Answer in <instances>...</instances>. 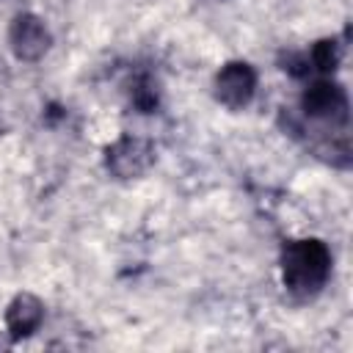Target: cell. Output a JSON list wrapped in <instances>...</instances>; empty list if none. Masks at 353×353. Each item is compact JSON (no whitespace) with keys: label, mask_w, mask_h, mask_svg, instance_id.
<instances>
[{"label":"cell","mask_w":353,"mask_h":353,"mask_svg":"<svg viewBox=\"0 0 353 353\" xmlns=\"http://www.w3.org/2000/svg\"><path fill=\"white\" fill-rule=\"evenodd\" d=\"M281 273L287 290L298 295H314L331 273V254L320 240H292L281 254Z\"/></svg>","instance_id":"obj_1"},{"label":"cell","mask_w":353,"mask_h":353,"mask_svg":"<svg viewBox=\"0 0 353 353\" xmlns=\"http://www.w3.org/2000/svg\"><path fill=\"white\" fill-rule=\"evenodd\" d=\"M47 44H50V33H47L41 19H36L30 14H22V17L14 19V25H11V47H14V52L19 58L33 61L47 50Z\"/></svg>","instance_id":"obj_4"},{"label":"cell","mask_w":353,"mask_h":353,"mask_svg":"<svg viewBox=\"0 0 353 353\" xmlns=\"http://www.w3.org/2000/svg\"><path fill=\"white\" fill-rule=\"evenodd\" d=\"M336 61H339V47H336V41H320V44L312 47V63H314V69L331 72V69L336 66Z\"/></svg>","instance_id":"obj_7"},{"label":"cell","mask_w":353,"mask_h":353,"mask_svg":"<svg viewBox=\"0 0 353 353\" xmlns=\"http://www.w3.org/2000/svg\"><path fill=\"white\" fill-rule=\"evenodd\" d=\"M254 88H256V74L243 61L226 63L218 72V77H215V94H218V99L226 108H243V105H248L251 97H254Z\"/></svg>","instance_id":"obj_3"},{"label":"cell","mask_w":353,"mask_h":353,"mask_svg":"<svg viewBox=\"0 0 353 353\" xmlns=\"http://www.w3.org/2000/svg\"><path fill=\"white\" fill-rule=\"evenodd\" d=\"M41 317H44V309H41V303H39L33 295H17V298L11 301V306H8V312H6L8 331H11V336H17V339L33 334V331L39 328Z\"/></svg>","instance_id":"obj_6"},{"label":"cell","mask_w":353,"mask_h":353,"mask_svg":"<svg viewBox=\"0 0 353 353\" xmlns=\"http://www.w3.org/2000/svg\"><path fill=\"white\" fill-rule=\"evenodd\" d=\"M108 165L119 176H135L149 165V149L143 141L121 138L116 146L108 149Z\"/></svg>","instance_id":"obj_5"},{"label":"cell","mask_w":353,"mask_h":353,"mask_svg":"<svg viewBox=\"0 0 353 353\" xmlns=\"http://www.w3.org/2000/svg\"><path fill=\"white\" fill-rule=\"evenodd\" d=\"M301 105L314 119H331V121H345L347 119V97H345V88L339 83H331V80H314L303 91Z\"/></svg>","instance_id":"obj_2"}]
</instances>
